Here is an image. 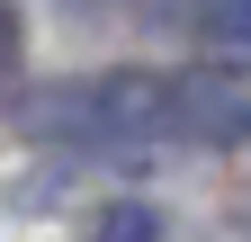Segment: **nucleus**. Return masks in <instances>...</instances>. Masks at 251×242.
<instances>
[{"label":"nucleus","instance_id":"nucleus-1","mask_svg":"<svg viewBox=\"0 0 251 242\" xmlns=\"http://www.w3.org/2000/svg\"><path fill=\"white\" fill-rule=\"evenodd\" d=\"M9 126L90 162H162V153H251V54L206 63H108L18 90Z\"/></svg>","mask_w":251,"mask_h":242},{"label":"nucleus","instance_id":"nucleus-2","mask_svg":"<svg viewBox=\"0 0 251 242\" xmlns=\"http://www.w3.org/2000/svg\"><path fill=\"white\" fill-rule=\"evenodd\" d=\"M179 36L225 45V54H251V0H188V27H179Z\"/></svg>","mask_w":251,"mask_h":242},{"label":"nucleus","instance_id":"nucleus-3","mask_svg":"<svg viewBox=\"0 0 251 242\" xmlns=\"http://www.w3.org/2000/svg\"><path fill=\"white\" fill-rule=\"evenodd\" d=\"M81 242H171V224H162V206H144V197H108Z\"/></svg>","mask_w":251,"mask_h":242},{"label":"nucleus","instance_id":"nucleus-4","mask_svg":"<svg viewBox=\"0 0 251 242\" xmlns=\"http://www.w3.org/2000/svg\"><path fill=\"white\" fill-rule=\"evenodd\" d=\"M72 18H135V27H188V0H63Z\"/></svg>","mask_w":251,"mask_h":242},{"label":"nucleus","instance_id":"nucleus-5","mask_svg":"<svg viewBox=\"0 0 251 242\" xmlns=\"http://www.w3.org/2000/svg\"><path fill=\"white\" fill-rule=\"evenodd\" d=\"M18 45H27V27H18V9H9V0H0V72L18 63Z\"/></svg>","mask_w":251,"mask_h":242}]
</instances>
